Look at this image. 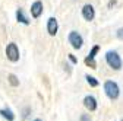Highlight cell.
Segmentation results:
<instances>
[{"label":"cell","instance_id":"1","mask_svg":"<svg viewBox=\"0 0 123 121\" xmlns=\"http://www.w3.org/2000/svg\"><path fill=\"white\" fill-rule=\"evenodd\" d=\"M104 92H105V95H107V98H109V99L116 101L119 98V95H120V88H119V85L116 82L107 80L104 83Z\"/></svg>","mask_w":123,"mask_h":121},{"label":"cell","instance_id":"2","mask_svg":"<svg viewBox=\"0 0 123 121\" xmlns=\"http://www.w3.org/2000/svg\"><path fill=\"white\" fill-rule=\"evenodd\" d=\"M105 61L113 70H120L122 69V58L116 51H109L105 54Z\"/></svg>","mask_w":123,"mask_h":121},{"label":"cell","instance_id":"3","mask_svg":"<svg viewBox=\"0 0 123 121\" xmlns=\"http://www.w3.org/2000/svg\"><path fill=\"white\" fill-rule=\"evenodd\" d=\"M6 55L12 63H16L19 60V48H18V45L15 42H10L6 47Z\"/></svg>","mask_w":123,"mask_h":121},{"label":"cell","instance_id":"4","mask_svg":"<svg viewBox=\"0 0 123 121\" xmlns=\"http://www.w3.org/2000/svg\"><path fill=\"white\" fill-rule=\"evenodd\" d=\"M69 42H70V45L75 50H79L82 47V44H84V38H82V35L79 32L70 31V34H69Z\"/></svg>","mask_w":123,"mask_h":121},{"label":"cell","instance_id":"5","mask_svg":"<svg viewBox=\"0 0 123 121\" xmlns=\"http://www.w3.org/2000/svg\"><path fill=\"white\" fill-rule=\"evenodd\" d=\"M100 51V45H94V47L91 48V51H89V54L86 55V58H85V64L88 66V67H91V69H97V63H95V54Z\"/></svg>","mask_w":123,"mask_h":121},{"label":"cell","instance_id":"6","mask_svg":"<svg viewBox=\"0 0 123 121\" xmlns=\"http://www.w3.org/2000/svg\"><path fill=\"white\" fill-rule=\"evenodd\" d=\"M84 107H85L86 110H89L91 112H92V111H95L97 107H98L97 99L92 96V95H86V96L84 98Z\"/></svg>","mask_w":123,"mask_h":121},{"label":"cell","instance_id":"7","mask_svg":"<svg viewBox=\"0 0 123 121\" xmlns=\"http://www.w3.org/2000/svg\"><path fill=\"white\" fill-rule=\"evenodd\" d=\"M82 16H84V19L85 21H92L95 18V10H94V7H92L91 5H85L84 7H82Z\"/></svg>","mask_w":123,"mask_h":121},{"label":"cell","instance_id":"8","mask_svg":"<svg viewBox=\"0 0 123 121\" xmlns=\"http://www.w3.org/2000/svg\"><path fill=\"white\" fill-rule=\"evenodd\" d=\"M41 13H43V3L40 0H37L31 6V15H32V18H40Z\"/></svg>","mask_w":123,"mask_h":121},{"label":"cell","instance_id":"9","mask_svg":"<svg viewBox=\"0 0 123 121\" xmlns=\"http://www.w3.org/2000/svg\"><path fill=\"white\" fill-rule=\"evenodd\" d=\"M57 29H59V25H57V19L56 18H50L49 22H47V31L50 35H56L57 34Z\"/></svg>","mask_w":123,"mask_h":121},{"label":"cell","instance_id":"10","mask_svg":"<svg viewBox=\"0 0 123 121\" xmlns=\"http://www.w3.org/2000/svg\"><path fill=\"white\" fill-rule=\"evenodd\" d=\"M16 19H18L21 23H24V25H28V23H29V21H28V18L24 15V10H22V9H18V10H16Z\"/></svg>","mask_w":123,"mask_h":121},{"label":"cell","instance_id":"11","mask_svg":"<svg viewBox=\"0 0 123 121\" xmlns=\"http://www.w3.org/2000/svg\"><path fill=\"white\" fill-rule=\"evenodd\" d=\"M0 115L5 117L7 121H12V120L15 118V115H13V112H12L10 110H0Z\"/></svg>","mask_w":123,"mask_h":121},{"label":"cell","instance_id":"12","mask_svg":"<svg viewBox=\"0 0 123 121\" xmlns=\"http://www.w3.org/2000/svg\"><path fill=\"white\" fill-rule=\"evenodd\" d=\"M85 79H86V82H88V85H89V86H92V88L98 86V80H97L94 76H89V74H86Z\"/></svg>","mask_w":123,"mask_h":121},{"label":"cell","instance_id":"13","mask_svg":"<svg viewBox=\"0 0 123 121\" xmlns=\"http://www.w3.org/2000/svg\"><path fill=\"white\" fill-rule=\"evenodd\" d=\"M7 80H9V83H10L12 86H18V85H19V79L15 76V74H9V76H7Z\"/></svg>","mask_w":123,"mask_h":121},{"label":"cell","instance_id":"14","mask_svg":"<svg viewBox=\"0 0 123 121\" xmlns=\"http://www.w3.org/2000/svg\"><path fill=\"white\" fill-rule=\"evenodd\" d=\"M79 121H91V118H89L88 114H82V115L79 117Z\"/></svg>","mask_w":123,"mask_h":121},{"label":"cell","instance_id":"15","mask_svg":"<svg viewBox=\"0 0 123 121\" xmlns=\"http://www.w3.org/2000/svg\"><path fill=\"white\" fill-rule=\"evenodd\" d=\"M116 37H117L119 39H123V28H120L119 31L116 32Z\"/></svg>","mask_w":123,"mask_h":121},{"label":"cell","instance_id":"16","mask_svg":"<svg viewBox=\"0 0 123 121\" xmlns=\"http://www.w3.org/2000/svg\"><path fill=\"white\" fill-rule=\"evenodd\" d=\"M69 58H70V61H72V63H78V60H76L72 54H69Z\"/></svg>","mask_w":123,"mask_h":121},{"label":"cell","instance_id":"17","mask_svg":"<svg viewBox=\"0 0 123 121\" xmlns=\"http://www.w3.org/2000/svg\"><path fill=\"white\" fill-rule=\"evenodd\" d=\"M116 5V0H110V2H109V7H113Z\"/></svg>","mask_w":123,"mask_h":121},{"label":"cell","instance_id":"18","mask_svg":"<svg viewBox=\"0 0 123 121\" xmlns=\"http://www.w3.org/2000/svg\"><path fill=\"white\" fill-rule=\"evenodd\" d=\"M34 121H41V120H40V118H37V120H34Z\"/></svg>","mask_w":123,"mask_h":121},{"label":"cell","instance_id":"19","mask_svg":"<svg viewBox=\"0 0 123 121\" xmlns=\"http://www.w3.org/2000/svg\"><path fill=\"white\" fill-rule=\"evenodd\" d=\"M122 121H123V120H122Z\"/></svg>","mask_w":123,"mask_h":121}]
</instances>
